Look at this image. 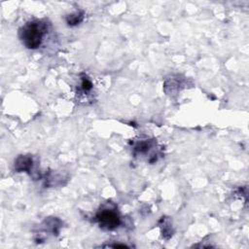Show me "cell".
<instances>
[{
  "label": "cell",
  "mask_w": 249,
  "mask_h": 249,
  "mask_svg": "<svg viewBox=\"0 0 249 249\" xmlns=\"http://www.w3.org/2000/svg\"><path fill=\"white\" fill-rule=\"evenodd\" d=\"M47 23L42 20H32L19 29V38L28 49L38 48L47 33Z\"/></svg>",
  "instance_id": "cell-1"
},
{
  "label": "cell",
  "mask_w": 249,
  "mask_h": 249,
  "mask_svg": "<svg viewBox=\"0 0 249 249\" xmlns=\"http://www.w3.org/2000/svg\"><path fill=\"white\" fill-rule=\"evenodd\" d=\"M96 220L99 226L105 230H114L120 225V216L116 209L102 208L96 214Z\"/></svg>",
  "instance_id": "cell-2"
},
{
  "label": "cell",
  "mask_w": 249,
  "mask_h": 249,
  "mask_svg": "<svg viewBox=\"0 0 249 249\" xmlns=\"http://www.w3.org/2000/svg\"><path fill=\"white\" fill-rule=\"evenodd\" d=\"M31 166L32 160L29 157H19L15 163V168L18 171H27Z\"/></svg>",
  "instance_id": "cell-3"
},
{
  "label": "cell",
  "mask_w": 249,
  "mask_h": 249,
  "mask_svg": "<svg viewBox=\"0 0 249 249\" xmlns=\"http://www.w3.org/2000/svg\"><path fill=\"white\" fill-rule=\"evenodd\" d=\"M82 18H83V16H80L78 13H76V14L71 15L70 17H68L67 22H68V24H71V25L77 24L82 20Z\"/></svg>",
  "instance_id": "cell-4"
}]
</instances>
